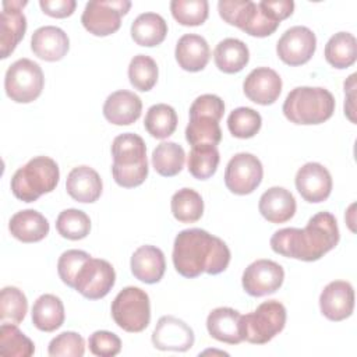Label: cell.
I'll use <instances>...</instances> for the list:
<instances>
[{"instance_id":"cell-37","label":"cell","mask_w":357,"mask_h":357,"mask_svg":"<svg viewBox=\"0 0 357 357\" xmlns=\"http://www.w3.org/2000/svg\"><path fill=\"white\" fill-rule=\"evenodd\" d=\"M35 353L33 342L14 324L0 326V354L4 357H29Z\"/></svg>"},{"instance_id":"cell-2","label":"cell","mask_w":357,"mask_h":357,"mask_svg":"<svg viewBox=\"0 0 357 357\" xmlns=\"http://www.w3.org/2000/svg\"><path fill=\"white\" fill-rule=\"evenodd\" d=\"M230 250L223 240L202 229L181 230L173 244V265L188 279L206 272L218 275L226 271L230 262Z\"/></svg>"},{"instance_id":"cell-34","label":"cell","mask_w":357,"mask_h":357,"mask_svg":"<svg viewBox=\"0 0 357 357\" xmlns=\"http://www.w3.org/2000/svg\"><path fill=\"white\" fill-rule=\"evenodd\" d=\"M177 121V113L172 106L158 103L148 109L144 126L148 134H151L153 138L165 139L176 131Z\"/></svg>"},{"instance_id":"cell-7","label":"cell","mask_w":357,"mask_h":357,"mask_svg":"<svg viewBox=\"0 0 357 357\" xmlns=\"http://www.w3.org/2000/svg\"><path fill=\"white\" fill-rule=\"evenodd\" d=\"M218 11L225 22L240 28L251 36H269L279 26V22L266 17L258 3L251 0H220Z\"/></svg>"},{"instance_id":"cell-14","label":"cell","mask_w":357,"mask_h":357,"mask_svg":"<svg viewBox=\"0 0 357 357\" xmlns=\"http://www.w3.org/2000/svg\"><path fill=\"white\" fill-rule=\"evenodd\" d=\"M284 280L283 268L271 259H257L243 272L241 283L247 294L262 297L280 289Z\"/></svg>"},{"instance_id":"cell-30","label":"cell","mask_w":357,"mask_h":357,"mask_svg":"<svg viewBox=\"0 0 357 357\" xmlns=\"http://www.w3.org/2000/svg\"><path fill=\"white\" fill-rule=\"evenodd\" d=\"M32 322L42 332H54L66 318L63 301L54 294H42L32 305Z\"/></svg>"},{"instance_id":"cell-13","label":"cell","mask_w":357,"mask_h":357,"mask_svg":"<svg viewBox=\"0 0 357 357\" xmlns=\"http://www.w3.org/2000/svg\"><path fill=\"white\" fill-rule=\"evenodd\" d=\"M317 49L315 33L303 25H296L284 31L276 43V53L279 59L291 67L305 64L310 61Z\"/></svg>"},{"instance_id":"cell-22","label":"cell","mask_w":357,"mask_h":357,"mask_svg":"<svg viewBox=\"0 0 357 357\" xmlns=\"http://www.w3.org/2000/svg\"><path fill=\"white\" fill-rule=\"evenodd\" d=\"M130 266L135 279L148 284L158 283L166 269L165 254L155 245H141L131 255Z\"/></svg>"},{"instance_id":"cell-23","label":"cell","mask_w":357,"mask_h":357,"mask_svg":"<svg viewBox=\"0 0 357 357\" xmlns=\"http://www.w3.org/2000/svg\"><path fill=\"white\" fill-rule=\"evenodd\" d=\"M206 329L211 337L227 343H241V314L230 307H218L212 310L206 318Z\"/></svg>"},{"instance_id":"cell-11","label":"cell","mask_w":357,"mask_h":357,"mask_svg":"<svg viewBox=\"0 0 357 357\" xmlns=\"http://www.w3.org/2000/svg\"><path fill=\"white\" fill-rule=\"evenodd\" d=\"M264 169L261 160L247 152L236 153L225 170L226 187L237 195L251 194L262 181Z\"/></svg>"},{"instance_id":"cell-33","label":"cell","mask_w":357,"mask_h":357,"mask_svg":"<svg viewBox=\"0 0 357 357\" xmlns=\"http://www.w3.org/2000/svg\"><path fill=\"white\" fill-rule=\"evenodd\" d=\"M185 162V152L181 145L163 141L152 152V166L158 174L163 177H173L183 170Z\"/></svg>"},{"instance_id":"cell-15","label":"cell","mask_w":357,"mask_h":357,"mask_svg":"<svg viewBox=\"0 0 357 357\" xmlns=\"http://www.w3.org/2000/svg\"><path fill=\"white\" fill-rule=\"evenodd\" d=\"M194 340L192 329L173 315L160 317L152 332V344L163 351H187L194 346Z\"/></svg>"},{"instance_id":"cell-26","label":"cell","mask_w":357,"mask_h":357,"mask_svg":"<svg viewBox=\"0 0 357 357\" xmlns=\"http://www.w3.org/2000/svg\"><path fill=\"white\" fill-rule=\"evenodd\" d=\"M296 199L293 194L283 187H271L259 198L258 209L271 223H284L296 213Z\"/></svg>"},{"instance_id":"cell-48","label":"cell","mask_w":357,"mask_h":357,"mask_svg":"<svg viewBox=\"0 0 357 357\" xmlns=\"http://www.w3.org/2000/svg\"><path fill=\"white\" fill-rule=\"evenodd\" d=\"M39 6L42 11L49 17L66 18L74 13L77 7V1L75 0H40Z\"/></svg>"},{"instance_id":"cell-21","label":"cell","mask_w":357,"mask_h":357,"mask_svg":"<svg viewBox=\"0 0 357 357\" xmlns=\"http://www.w3.org/2000/svg\"><path fill=\"white\" fill-rule=\"evenodd\" d=\"M31 49L36 57L45 61H59L67 54L70 40L61 28L46 25L32 33Z\"/></svg>"},{"instance_id":"cell-36","label":"cell","mask_w":357,"mask_h":357,"mask_svg":"<svg viewBox=\"0 0 357 357\" xmlns=\"http://www.w3.org/2000/svg\"><path fill=\"white\" fill-rule=\"evenodd\" d=\"M219 160V151L215 145H195L191 146L187 169L192 177L206 180L215 174Z\"/></svg>"},{"instance_id":"cell-6","label":"cell","mask_w":357,"mask_h":357,"mask_svg":"<svg viewBox=\"0 0 357 357\" xmlns=\"http://www.w3.org/2000/svg\"><path fill=\"white\" fill-rule=\"evenodd\" d=\"M286 308L278 300L261 303L255 311L241 315L243 339L252 344H265L283 331Z\"/></svg>"},{"instance_id":"cell-1","label":"cell","mask_w":357,"mask_h":357,"mask_svg":"<svg viewBox=\"0 0 357 357\" xmlns=\"http://www.w3.org/2000/svg\"><path fill=\"white\" fill-rule=\"evenodd\" d=\"M336 218L331 212L314 215L304 229L284 227L273 233L271 247L276 254L305 262L321 259L339 243Z\"/></svg>"},{"instance_id":"cell-24","label":"cell","mask_w":357,"mask_h":357,"mask_svg":"<svg viewBox=\"0 0 357 357\" xmlns=\"http://www.w3.org/2000/svg\"><path fill=\"white\" fill-rule=\"evenodd\" d=\"M66 190L68 195L77 202L92 204L100 197L103 184L96 170L82 165L74 167L68 173L66 180Z\"/></svg>"},{"instance_id":"cell-17","label":"cell","mask_w":357,"mask_h":357,"mask_svg":"<svg viewBox=\"0 0 357 357\" xmlns=\"http://www.w3.org/2000/svg\"><path fill=\"white\" fill-rule=\"evenodd\" d=\"M28 1H3V11L0 15V57L7 59L26 31V18L22 8Z\"/></svg>"},{"instance_id":"cell-49","label":"cell","mask_w":357,"mask_h":357,"mask_svg":"<svg viewBox=\"0 0 357 357\" xmlns=\"http://www.w3.org/2000/svg\"><path fill=\"white\" fill-rule=\"evenodd\" d=\"M356 74H351L350 77H349V79L347 81H344V85L349 88V92H350V95L347 96V99L344 100V113L347 114V117L354 123L356 121V119H354V116H353V110H354V107H353V99H354V79H356Z\"/></svg>"},{"instance_id":"cell-9","label":"cell","mask_w":357,"mask_h":357,"mask_svg":"<svg viewBox=\"0 0 357 357\" xmlns=\"http://www.w3.org/2000/svg\"><path fill=\"white\" fill-rule=\"evenodd\" d=\"M45 85L40 66L29 59H18L6 71L4 89L17 103H29L39 98Z\"/></svg>"},{"instance_id":"cell-28","label":"cell","mask_w":357,"mask_h":357,"mask_svg":"<svg viewBox=\"0 0 357 357\" xmlns=\"http://www.w3.org/2000/svg\"><path fill=\"white\" fill-rule=\"evenodd\" d=\"M166 35L167 24L156 13H142L131 24V38L139 46H158L165 40Z\"/></svg>"},{"instance_id":"cell-45","label":"cell","mask_w":357,"mask_h":357,"mask_svg":"<svg viewBox=\"0 0 357 357\" xmlns=\"http://www.w3.org/2000/svg\"><path fill=\"white\" fill-rule=\"evenodd\" d=\"M89 350L98 357H113L121 350L120 337L109 331H96L88 339Z\"/></svg>"},{"instance_id":"cell-44","label":"cell","mask_w":357,"mask_h":357,"mask_svg":"<svg viewBox=\"0 0 357 357\" xmlns=\"http://www.w3.org/2000/svg\"><path fill=\"white\" fill-rule=\"evenodd\" d=\"M91 255L82 250H67L57 261V272L64 284L74 289L75 278Z\"/></svg>"},{"instance_id":"cell-12","label":"cell","mask_w":357,"mask_h":357,"mask_svg":"<svg viewBox=\"0 0 357 357\" xmlns=\"http://www.w3.org/2000/svg\"><path fill=\"white\" fill-rule=\"evenodd\" d=\"M116 272L110 262L99 258H89L79 269L74 289L89 300L103 298L114 286Z\"/></svg>"},{"instance_id":"cell-29","label":"cell","mask_w":357,"mask_h":357,"mask_svg":"<svg viewBox=\"0 0 357 357\" xmlns=\"http://www.w3.org/2000/svg\"><path fill=\"white\" fill-rule=\"evenodd\" d=\"M213 60L220 71L234 74L241 71L248 64L250 50L243 40L226 38L216 45L213 50Z\"/></svg>"},{"instance_id":"cell-4","label":"cell","mask_w":357,"mask_h":357,"mask_svg":"<svg viewBox=\"0 0 357 357\" xmlns=\"http://www.w3.org/2000/svg\"><path fill=\"white\" fill-rule=\"evenodd\" d=\"M335 106V98L328 89L321 86H297L286 96L282 110L289 121L311 126L329 120Z\"/></svg>"},{"instance_id":"cell-47","label":"cell","mask_w":357,"mask_h":357,"mask_svg":"<svg viewBox=\"0 0 357 357\" xmlns=\"http://www.w3.org/2000/svg\"><path fill=\"white\" fill-rule=\"evenodd\" d=\"M258 6L266 17L279 24L290 17L294 10V3L291 0H262Z\"/></svg>"},{"instance_id":"cell-25","label":"cell","mask_w":357,"mask_h":357,"mask_svg":"<svg viewBox=\"0 0 357 357\" xmlns=\"http://www.w3.org/2000/svg\"><path fill=\"white\" fill-rule=\"evenodd\" d=\"M174 56L183 70L197 73L206 67L211 59V49L205 38L201 35L185 33L176 45Z\"/></svg>"},{"instance_id":"cell-10","label":"cell","mask_w":357,"mask_h":357,"mask_svg":"<svg viewBox=\"0 0 357 357\" xmlns=\"http://www.w3.org/2000/svg\"><path fill=\"white\" fill-rule=\"evenodd\" d=\"M128 0H99L86 3L81 22L84 28L95 36H107L119 31L121 17L128 13Z\"/></svg>"},{"instance_id":"cell-40","label":"cell","mask_w":357,"mask_h":357,"mask_svg":"<svg viewBox=\"0 0 357 357\" xmlns=\"http://www.w3.org/2000/svg\"><path fill=\"white\" fill-rule=\"evenodd\" d=\"M158 64L146 54H137L131 59L128 66V78L131 85L141 91H151L158 81Z\"/></svg>"},{"instance_id":"cell-31","label":"cell","mask_w":357,"mask_h":357,"mask_svg":"<svg viewBox=\"0 0 357 357\" xmlns=\"http://www.w3.org/2000/svg\"><path fill=\"white\" fill-rule=\"evenodd\" d=\"M325 59L337 70L353 66L357 59V40L354 35L350 32H337L331 36L325 45Z\"/></svg>"},{"instance_id":"cell-41","label":"cell","mask_w":357,"mask_h":357,"mask_svg":"<svg viewBox=\"0 0 357 357\" xmlns=\"http://www.w3.org/2000/svg\"><path fill=\"white\" fill-rule=\"evenodd\" d=\"M170 11L178 24L198 26L206 21L209 4L206 0H173L170 1Z\"/></svg>"},{"instance_id":"cell-19","label":"cell","mask_w":357,"mask_h":357,"mask_svg":"<svg viewBox=\"0 0 357 357\" xmlns=\"http://www.w3.org/2000/svg\"><path fill=\"white\" fill-rule=\"evenodd\" d=\"M243 91L251 102L268 106L275 103L279 98L282 92V78L269 67H257L245 77Z\"/></svg>"},{"instance_id":"cell-5","label":"cell","mask_w":357,"mask_h":357,"mask_svg":"<svg viewBox=\"0 0 357 357\" xmlns=\"http://www.w3.org/2000/svg\"><path fill=\"white\" fill-rule=\"evenodd\" d=\"M59 178L60 170L52 158L35 156L13 174L11 191L17 199L33 202L40 195L52 192Z\"/></svg>"},{"instance_id":"cell-43","label":"cell","mask_w":357,"mask_h":357,"mask_svg":"<svg viewBox=\"0 0 357 357\" xmlns=\"http://www.w3.org/2000/svg\"><path fill=\"white\" fill-rule=\"evenodd\" d=\"M47 353L52 357H82L85 353V340L77 332H61L50 340Z\"/></svg>"},{"instance_id":"cell-32","label":"cell","mask_w":357,"mask_h":357,"mask_svg":"<svg viewBox=\"0 0 357 357\" xmlns=\"http://www.w3.org/2000/svg\"><path fill=\"white\" fill-rule=\"evenodd\" d=\"M185 139L191 146H216L222 141V130L219 127V120L208 114H190V121L185 127Z\"/></svg>"},{"instance_id":"cell-46","label":"cell","mask_w":357,"mask_h":357,"mask_svg":"<svg viewBox=\"0 0 357 357\" xmlns=\"http://www.w3.org/2000/svg\"><path fill=\"white\" fill-rule=\"evenodd\" d=\"M223 113H225V103L222 98L212 93H205L198 96L190 107V114H208L215 117L219 121L223 117Z\"/></svg>"},{"instance_id":"cell-42","label":"cell","mask_w":357,"mask_h":357,"mask_svg":"<svg viewBox=\"0 0 357 357\" xmlns=\"http://www.w3.org/2000/svg\"><path fill=\"white\" fill-rule=\"evenodd\" d=\"M262 126L261 114L251 107H237L227 117V128L236 138H251Z\"/></svg>"},{"instance_id":"cell-27","label":"cell","mask_w":357,"mask_h":357,"mask_svg":"<svg viewBox=\"0 0 357 357\" xmlns=\"http://www.w3.org/2000/svg\"><path fill=\"white\" fill-rule=\"evenodd\" d=\"M8 230L13 237L22 243H36L47 236L49 222L40 212L24 209L11 216Z\"/></svg>"},{"instance_id":"cell-8","label":"cell","mask_w":357,"mask_h":357,"mask_svg":"<svg viewBox=\"0 0 357 357\" xmlns=\"http://www.w3.org/2000/svg\"><path fill=\"white\" fill-rule=\"evenodd\" d=\"M112 317L123 331L142 332L151 322L149 296L139 287H124L112 303Z\"/></svg>"},{"instance_id":"cell-20","label":"cell","mask_w":357,"mask_h":357,"mask_svg":"<svg viewBox=\"0 0 357 357\" xmlns=\"http://www.w3.org/2000/svg\"><path fill=\"white\" fill-rule=\"evenodd\" d=\"M142 112V102L131 91L120 89L110 93L103 105L105 119L114 126H130L137 121Z\"/></svg>"},{"instance_id":"cell-35","label":"cell","mask_w":357,"mask_h":357,"mask_svg":"<svg viewBox=\"0 0 357 357\" xmlns=\"http://www.w3.org/2000/svg\"><path fill=\"white\" fill-rule=\"evenodd\" d=\"M173 216L181 223H194L204 213L202 197L192 188H181L176 191L170 201Z\"/></svg>"},{"instance_id":"cell-39","label":"cell","mask_w":357,"mask_h":357,"mask_svg":"<svg viewBox=\"0 0 357 357\" xmlns=\"http://www.w3.org/2000/svg\"><path fill=\"white\" fill-rule=\"evenodd\" d=\"M56 229L64 238L81 240L85 238L91 231V219L81 209H64L56 219Z\"/></svg>"},{"instance_id":"cell-3","label":"cell","mask_w":357,"mask_h":357,"mask_svg":"<svg viewBox=\"0 0 357 357\" xmlns=\"http://www.w3.org/2000/svg\"><path fill=\"white\" fill-rule=\"evenodd\" d=\"M112 174L120 187H138L148 177L146 146L139 135L134 132L117 135L112 142Z\"/></svg>"},{"instance_id":"cell-16","label":"cell","mask_w":357,"mask_h":357,"mask_svg":"<svg viewBox=\"0 0 357 357\" xmlns=\"http://www.w3.org/2000/svg\"><path fill=\"white\" fill-rule=\"evenodd\" d=\"M294 183L300 195L311 204L328 199L332 191V176L329 170L317 162L303 165L296 173Z\"/></svg>"},{"instance_id":"cell-38","label":"cell","mask_w":357,"mask_h":357,"mask_svg":"<svg viewBox=\"0 0 357 357\" xmlns=\"http://www.w3.org/2000/svg\"><path fill=\"white\" fill-rule=\"evenodd\" d=\"M28 311L25 294L14 286L3 287L0 291V321L1 324L18 325Z\"/></svg>"},{"instance_id":"cell-18","label":"cell","mask_w":357,"mask_h":357,"mask_svg":"<svg viewBox=\"0 0 357 357\" xmlns=\"http://www.w3.org/2000/svg\"><path fill=\"white\" fill-rule=\"evenodd\" d=\"M319 308L329 321H343L353 314L354 289L346 280H333L328 283L319 296Z\"/></svg>"}]
</instances>
